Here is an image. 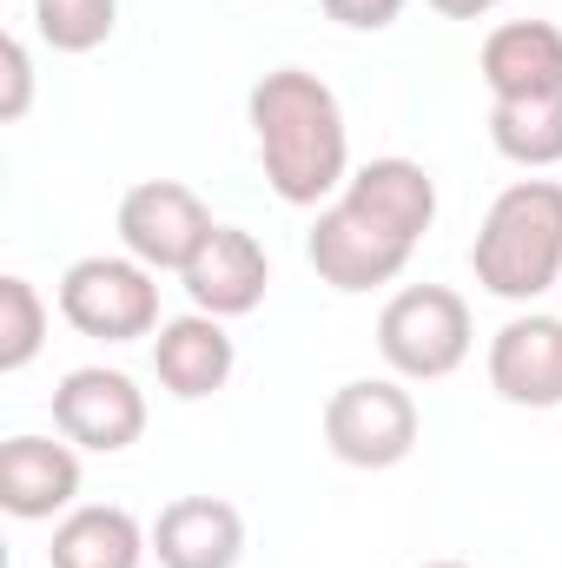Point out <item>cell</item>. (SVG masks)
Returning <instances> with one entry per match:
<instances>
[{
  "mask_svg": "<svg viewBox=\"0 0 562 568\" xmlns=\"http://www.w3.org/2000/svg\"><path fill=\"white\" fill-rule=\"evenodd\" d=\"M430 219H436V179L418 159L391 152V159L358 165L351 185L331 205H318L304 258L331 291H378V284L404 278Z\"/></svg>",
  "mask_w": 562,
  "mask_h": 568,
  "instance_id": "cell-1",
  "label": "cell"
},
{
  "mask_svg": "<svg viewBox=\"0 0 562 568\" xmlns=\"http://www.w3.org/2000/svg\"><path fill=\"white\" fill-rule=\"evenodd\" d=\"M252 140H259L265 185L279 192L284 205H298V212L331 205L351 185V126H344V106L304 67H272L252 87Z\"/></svg>",
  "mask_w": 562,
  "mask_h": 568,
  "instance_id": "cell-2",
  "label": "cell"
},
{
  "mask_svg": "<svg viewBox=\"0 0 562 568\" xmlns=\"http://www.w3.org/2000/svg\"><path fill=\"white\" fill-rule=\"evenodd\" d=\"M470 272L503 304H536L562 278V185L556 179H516L490 199Z\"/></svg>",
  "mask_w": 562,
  "mask_h": 568,
  "instance_id": "cell-3",
  "label": "cell"
},
{
  "mask_svg": "<svg viewBox=\"0 0 562 568\" xmlns=\"http://www.w3.org/2000/svg\"><path fill=\"white\" fill-rule=\"evenodd\" d=\"M378 351L404 384H436L470 357V304L450 284H404L378 311Z\"/></svg>",
  "mask_w": 562,
  "mask_h": 568,
  "instance_id": "cell-4",
  "label": "cell"
},
{
  "mask_svg": "<svg viewBox=\"0 0 562 568\" xmlns=\"http://www.w3.org/2000/svg\"><path fill=\"white\" fill-rule=\"evenodd\" d=\"M418 397L404 377H351L324 404V443L351 469H398L418 449Z\"/></svg>",
  "mask_w": 562,
  "mask_h": 568,
  "instance_id": "cell-5",
  "label": "cell"
},
{
  "mask_svg": "<svg viewBox=\"0 0 562 568\" xmlns=\"http://www.w3.org/2000/svg\"><path fill=\"white\" fill-rule=\"evenodd\" d=\"M159 272L140 258H73L60 272V317L100 344H140L159 331Z\"/></svg>",
  "mask_w": 562,
  "mask_h": 568,
  "instance_id": "cell-6",
  "label": "cell"
},
{
  "mask_svg": "<svg viewBox=\"0 0 562 568\" xmlns=\"http://www.w3.org/2000/svg\"><path fill=\"white\" fill-rule=\"evenodd\" d=\"M205 239H212V212L179 179H140L120 199V245L145 272H185Z\"/></svg>",
  "mask_w": 562,
  "mask_h": 568,
  "instance_id": "cell-7",
  "label": "cell"
},
{
  "mask_svg": "<svg viewBox=\"0 0 562 568\" xmlns=\"http://www.w3.org/2000/svg\"><path fill=\"white\" fill-rule=\"evenodd\" d=\"M53 429L73 443V449H93V456H120L145 436V390L127 371H107V364H80L60 377L53 390Z\"/></svg>",
  "mask_w": 562,
  "mask_h": 568,
  "instance_id": "cell-8",
  "label": "cell"
},
{
  "mask_svg": "<svg viewBox=\"0 0 562 568\" xmlns=\"http://www.w3.org/2000/svg\"><path fill=\"white\" fill-rule=\"evenodd\" d=\"M490 390L516 410H556L562 404V317L516 311L490 337Z\"/></svg>",
  "mask_w": 562,
  "mask_h": 568,
  "instance_id": "cell-9",
  "label": "cell"
},
{
  "mask_svg": "<svg viewBox=\"0 0 562 568\" xmlns=\"http://www.w3.org/2000/svg\"><path fill=\"white\" fill-rule=\"evenodd\" d=\"M179 284H185L192 311H205V317H245L272 291V258H265V245L245 225H212V239L192 252V265L179 272Z\"/></svg>",
  "mask_w": 562,
  "mask_h": 568,
  "instance_id": "cell-10",
  "label": "cell"
},
{
  "mask_svg": "<svg viewBox=\"0 0 562 568\" xmlns=\"http://www.w3.org/2000/svg\"><path fill=\"white\" fill-rule=\"evenodd\" d=\"M80 503V456L53 436H7L0 443V509L13 523H53Z\"/></svg>",
  "mask_w": 562,
  "mask_h": 568,
  "instance_id": "cell-11",
  "label": "cell"
},
{
  "mask_svg": "<svg viewBox=\"0 0 562 568\" xmlns=\"http://www.w3.org/2000/svg\"><path fill=\"white\" fill-rule=\"evenodd\" d=\"M232 364H239V344L225 337V317L185 311V317H165V324L152 331V371H159V384H165L179 404L219 397V390L232 384Z\"/></svg>",
  "mask_w": 562,
  "mask_h": 568,
  "instance_id": "cell-12",
  "label": "cell"
},
{
  "mask_svg": "<svg viewBox=\"0 0 562 568\" xmlns=\"http://www.w3.org/2000/svg\"><path fill=\"white\" fill-rule=\"evenodd\" d=\"M159 568H239L245 556V516L225 496H172L152 523Z\"/></svg>",
  "mask_w": 562,
  "mask_h": 568,
  "instance_id": "cell-13",
  "label": "cell"
},
{
  "mask_svg": "<svg viewBox=\"0 0 562 568\" xmlns=\"http://www.w3.org/2000/svg\"><path fill=\"white\" fill-rule=\"evenodd\" d=\"M476 73L490 87V100H543L562 93V27L556 20H503L490 27Z\"/></svg>",
  "mask_w": 562,
  "mask_h": 568,
  "instance_id": "cell-14",
  "label": "cell"
},
{
  "mask_svg": "<svg viewBox=\"0 0 562 568\" xmlns=\"http://www.w3.org/2000/svg\"><path fill=\"white\" fill-rule=\"evenodd\" d=\"M152 549V529L133 523V509L120 503H80L53 523V549L47 568H140Z\"/></svg>",
  "mask_w": 562,
  "mask_h": 568,
  "instance_id": "cell-15",
  "label": "cell"
},
{
  "mask_svg": "<svg viewBox=\"0 0 562 568\" xmlns=\"http://www.w3.org/2000/svg\"><path fill=\"white\" fill-rule=\"evenodd\" d=\"M490 145L523 165V172H550L562 165V93L543 100H496L490 106Z\"/></svg>",
  "mask_w": 562,
  "mask_h": 568,
  "instance_id": "cell-16",
  "label": "cell"
},
{
  "mask_svg": "<svg viewBox=\"0 0 562 568\" xmlns=\"http://www.w3.org/2000/svg\"><path fill=\"white\" fill-rule=\"evenodd\" d=\"M33 27L53 53H93L120 27V0H33Z\"/></svg>",
  "mask_w": 562,
  "mask_h": 568,
  "instance_id": "cell-17",
  "label": "cell"
},
{
  "mask_svg": "<svg viewBox=\"0 0 562 568\" xmlns=\"http://www.w3.org/2000/svg\"><path fill=\"white\" fill-rule=\"evenodd\" d=\"M47 344V297L33 278H0V371H27Z\"/></svg>",
  "mask_w": 562,
  "mask_h": 568,
  "instance_id": "cell-18",
  "label": "cell"
},
{
  "mask_svg": "<svg viewBox=\"0 0 562 568\" xmlns=\"http://www.w3.org/2000/svg\"><path fill=\"white\" fill-rule=\"evenodd\" d=\"M0 60H7V93H0V120L13 126V120H27V106H33V53H27V40H7V47H0Z\"/></svg>",
  "mask_w": 562,
  "mask_h": 568,
  "instance_id": "cell-19",
  "label": "cell"
},
{
  "mask_svg": "<svg viewBox=\"0 0 562 568\" xmlns=\"http://www.w3.org/2000/svg\"><path fill=\"white\" fill-rule=\"evenodd\" d=\"M318 7H324L338 27H351V33H384L411 0H318Z\"/></svg>",
  "mask_w": 562,
  "mask_h": 568,
  "instance_id": "cell-20",
  "label": "cell"
},
{
  "mask_svg": "<svg viewBox=\"0 0 562 568\" xmlns=\"http://www.w3.org/2000/svg\"><path fill=\"white\" fill-rule=\"evenodd\" d=\"M443 20H483V13H496L503 0H430Z\"/></svg>",
  "mask_w": 562,
  "mask_h": 568,
  "instance_id": "cell-21",
  "label": "cell"
},
{
  "mask_svg": "<svg viewBox=\"0 0 562 568\" xmlns=\"http://www.w3.org/2000/svg\"><path fill=\"white\" fill-rule=\"evenodd\" d=\"M423 568H470V562H423Z\"/></svg>",
  "mask_w": 562,
  "mask_h": 568,
  "instance_id": "cell-22",
  "label": "cell"
}]
</instances>
